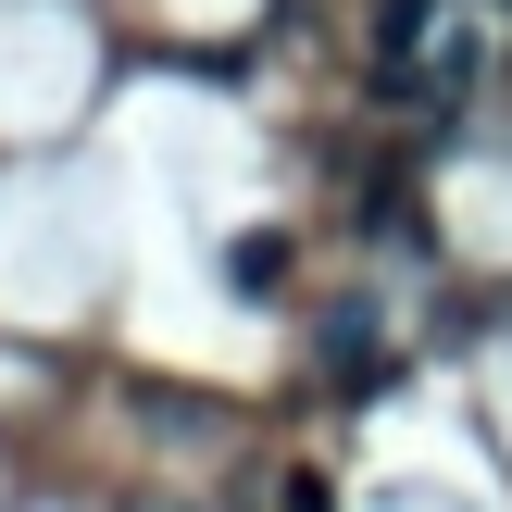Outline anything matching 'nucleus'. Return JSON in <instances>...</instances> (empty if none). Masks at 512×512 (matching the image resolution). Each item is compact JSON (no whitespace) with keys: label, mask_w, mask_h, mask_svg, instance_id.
<instances>
[{"label":"nucleus","mask_w":512,"mask_h":512,"mask_svg":"<svg viewBox=\"0 0 512 512\" xmlns=\"http://www.w3.org/2000/svg\"><path fill=\"white\" fill-rule=\"evenodd\" d=\"M225 288H238V300H275V288H288V238H238V250H225Z\"/></svg>","instance_id":"f257e3e1"}]
</instances>
